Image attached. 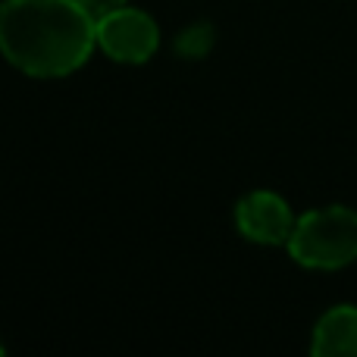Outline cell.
<instances>
[{"mask_svg": "<svg viewBox=\"0 0 357 357\" xmlns=\"http://www.w3.org/2000/svg\"><path fill=\"white\" fill-rule=\"evenodd\" d=\"M98 19L79 0H3L0 54L35 79L69 75L91 56Z\"/></svg>", "mask_w": 357, "mask_h": 357, "instance_id": "obj_1", "label": "cell"}, {"mask_svg": "<svg viewBox=\"0 0 357 357\" xmlns=\"http://www.w3.org/2000/svg\"><path fill=\"white\" fill-rule=\"evenodd\" d=\"M289 254L295 264L310 270H339L357 260V210L323 207L295 220L289 238Z\"/></svg>", "mask_w": 357, "mask_h": 357, "instance_id": "obj_2", "label": "cell"}, {"mask_svg": "<svg viewBox=\"0 0 357 357\" xmlns=\"http://www.w3.org/2000/svg\"><path fill=\"white\" fill-rule=\"evenodd\" d=\"M98 47L116 63H148L160 47V29L144 10L116 6L98 19Z\"/></svg>", "mask_w": 357, "mask_h": 357, "instance_id": "obj_3", "label": "cell"}, {"mask_svg": "<svg viewBox=\"0 0 357 357\" xmlns=\"http://www.w3.org/2000/svg\"><path fill=\"white\" fill-rule=\"evenodd\" d=\"M235 226L248 241H257V245H289L295 216L279 195L251 191L235 207Z\"/></svg>", "mask_w": 357, "mask_h": 357, "instance_id": "obj_4", "label": "cell"}, {"mask_svg": "<svg viewBox=\"0 0 357 357\" xmlns=\"http://www.w3.org/2000/svg\"><path fill=\"white\" fill-rule=\"evenodd\" d=\"M310 351L317 357H335V354H357V307L342 304L323 314V320L314 329Z\"/></svg>", "mask_w": 357, "mask_h": 357, "instance_id": "obj_5", "label": "cell"}, {"mask_svg": "<svg viewBox=\"0 0 357 357\" xmlns=\"http://www.w3.org/2000/svg\"><path fill=\"white\" fill-rule=\"evenodd\" d=\"M210 47H213V31H210V25H191V29H185L176 41V50L182 56H188V60L204 56Z\"/></svg>", "mask_w": 357, "mask_h": 357, "instance_id": "obj_6", "label": "cell"}, {"mask_svg": "<svg viewBox=\"0 0 357 357\" xmlns=\"http://www.w3.org/2000/svg\"><path fill=\"white\" fill-rule=\"evenodd\" d=\"M79 3L85 6L94 19H100V16H107L110 10H116V6H126V0H79Z\"/></svg>", "mask_w": 357, "mask_h": 357, "instance_id": "obj_7", "label": "cell"}, {"mask_svg": "<svg viewBox=\"0 0 357 357\" xmlns=\"http://www.w3.org/2000/svg\"><path fill=\"white\" fill-rule=\"evenodd\" d=\"M0 354H3V345H0Z\"/></svg>", "mask_w": 357, "mask_h": 357, "instance_id": "obj_8", "label": "cell"}]
</instances>
